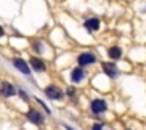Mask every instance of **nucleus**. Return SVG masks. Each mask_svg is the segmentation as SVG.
Returning a JSON list of instances; mask_svg holds the SVG:
<instances>
[{"instance_id": "nucleus-17", "label": "nucleus", "mask_w": 146, "mask_h": 130, "mask_svg": "<svg viewBox=\"0 0 146 130\" xmlns=\"http://www.w3.org/2000/svg\"><path fill=\"white\" fill-rule=\"evenodd\" d=\"M126 130H129V129H126Z\"/></svg>"}, {"instance_id": "nucleus-8", "label": "nucleus", "mask_w": 146, "mask_h": 130, "mask_svg": "<svg viewBox=\"0 0 146 130\" xmlns=\"http://www.w3.org/2000/svg\"><path fill=\"white\" fill-rule=\"evenodd\" d=\"M13 64L21 71V72L25 74V75H29V74H30V67H29V64H27L24 60H21V58H14V60H13Z\"/></svg>"}, {"instance_id": "nucleus-1", "label": "nucleus", "mask_w": 146, "mask_h": 130, "mask_svg": "<svg viewBox=\"0 0 146 130\" xmlns=\"http://www.w3.org/2000/svg\"><path fill=\"white\" fill-rule=\"evenodd\" d=\"M44 92H46V96H47L49 99H52V100H58V99L63 97V91H61L58 86H55V85L47 86Z\"/></svg>"}, {"instance_id": "nucleus-13", "label": "nucleus", "mask_w": 146, "mask_h": 130, "mask_svg": "<svg viewBox=\"0 0 146 130\" xmlns=\"http://www.w3.org/2000/svg\"><path fill=\"white\" fill-rule=\"evenodd\" d=\"M33 49H36L38 52H42V49H41V44H39V42H36V44H33Z\"/></svg>"}, {"instance_id": "nucleus-14", "label": "nucleus", "mask_w": 146, "mask_h": 130, "mask_svg": "<svg viewBox=\"0 0 146 130\" xmlns=\"http://www.w3.org/2000/svg\"><path fill=\"white\" fill-rule=\"evenodd\" d=\"M19 94H21V97H22L24 100H29V97H27V94H25V92L22 91V89H21V91H19Z\"/></svg>"}, {"instance_id": "nucleus-12", "label": "nucleus", "mask_w": 146, "mask_h": 130, "mask_svg": "<svg viewBox=\"0 0 146 130\" xmlns=\"http://www.w3.org/2000/svg\"><path fill=\"white\" fill-rule=\"evenodd\" d=\"M102 129H104V124H102V122L94 124V125H93V130H102Z\"/></svg>"}, {"instance_id": "nucleus-11", "label": "nucleus", "mask_w": 146, "mask_h": 130, "mask_svg": "<svg viewBox=\"0 0 146 130\" xmlns=\"http://www.w3.org/2000/svg\"><path fill=\"white\" fill-rule=\"evenodd\" d=\"M121 55H123V50H121V47H118V46H113V47L108 49V57H110L111 60H118V58H121Z\"/></svg>"}, {"instance_id": "nucleus-2", "label": "nucleus", "mask_w": 146, "mask_h": 130, "mask_svg": "<svg viewBox=\"0 0 146 130\" xmlns=\"http://www.w3.org/2000/svg\"><path fill=\"white\" fill-rule=\"evenodd\" d=\"M27 117H29L30 122L36 124V125H41V124L44 122V117H42V114L39 113L38 110H35V108H30L29 113H27Z\"/></svg>"}, {"instance_id": "nucleus-7", "label": "nucleus", "mask_w": 146, "mask_h": 130, "mask_svg": "<svg viewBox=\"0 0 146 130\" xmlns=\"http://www.w3.org/2000/svg\"><path fill=\"white\" fill-rule=\"evenodd\" d=\"M99 27H101V22L96 17H90V19L85 20V28L88 32H96V30H99Z\"/></svg>"}, {"instance_id": "nucleus-5", "label": "nucleus", "mask_w": 146, "mask_h": 130, "mask_svg": "<svg viewBox=\"0 0 146 130\" xmlns=\"http://www.w3.org/2000/svg\"><path fill=\"white\" fill-rule=\"evenodd\" d=\"M102 71H104L108 77H111V79L118 77V69L113 63H102Z\"/></svg>"}, {"instance_id": "nucleus-10", "label": "nucleus", "mask_w": 146, "mask_h": 130, "mask_svg": "<svg viewBox=\"0 0 146 130\" xmlns=\"http://www.w3.org/2000/svg\"><path fill=\"white\" fill-rule=\"evenodd\" d=\"M83 77H85V72H83V69H80V67H76V69L71 72V80H72L74 83L82 82Z\"/></svg>"}, {"instance_id": "nucleus-9", "label": "nucleus", "mask_w": 146, "mask_h": 130, "mask_svg": "<svg viewBox=\"0 0 146 130\" xmlns=\"http://www.w3.org/2000/svg\"><path fill=\"white\" fill-rule=\"evenodd\" d=\"M30 64H32V67L35 71H39V72H42V71H46V64L42 60H39V58H30Z\"/></svg>"}, {"instance_id": "nucleus-16", "label": "nucleus", "mask_w": 146, "mask_h": 130, "mask_svg": "<svg viewBox=\"0 0 146 130\" xmlns=\"http://www.w3.org/2000/svg\"><path fill=\"white\" fill-rule=\"evenodd\" d=\"M3 35H5V32H3V28L0 27V36H3Z\"/></svg>"}, {"instance_id": "nucleus-15", "label": "nucleus", "mask_w": 146, "mask_h": 130, "mask_svg": "<svg viewBox=\"0 0 146 130\" xmlns=\"http://www.w3.org/2000/svg\"><path fill=\"white\" fill-rule=\"evenodd\" d=\"M68 94L72 96V94H74V88H69V89H68Z\"/></svg>"}, {"instance_id": "nucleus-6", "label": "nucleus", "mask_w": 146, "mask_h": 130, "mask_svg": "<svg viewBox=\"0 0 146 130\" xmlns=\"http://www.w3.org/2000/svg\"><path fill=\"white\" fill-rule=\"evenodd\" d=\"M0 92H2L3 97H11V96L16 92V89H14V86L11 85V83L3 82V83H2V86H0Z\"/></svg>"}, {"instance_id": "nucleus-4", "label": "nucleus", "mask_w": 146, "mask_h": 130, "mask_svg": "<svg viewBox=\"0 0 146 130\" xmlns=\"http://www.w3.org/2000/svg\"><path fill=\"white\" fill-rule=\"evenodd\" d=\"M90 108H91L93 113L99 114V113H104V111L107 110V104H105V100H102V99H94V100H91Z\"/></svg>"}, {"instance_id": "nucleus-3", "label": "nucleus", "mask_w": 146, "mask_h": 130, "mask_svg": "<svg viewBox=\"0 0 146 130\" xmlns=\"http://www.w3.org/2000/svg\"><path fill=\"white\" fill-rule=\"evenodd\" d=\"M77 63H79V66H88V64L96 63V57L93 53H90V52H85V53H80L79 55Z\"/></svg>"}]
</instances>
